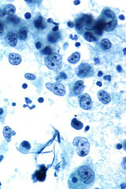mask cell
I'll return each instance as SVG.
<instances>
[{
	"label": "cell",
	"mask_w": 126,
	"mask_h": 189,
	"mask_svg": "<svg viewBox=\"0 0 126 189\" xmlns=\"http://www.w3.org/2000/svg\"><path fill=\"white\" fill-rule=\"evenodd\" d=\"M97 22L102 26L103 31L109 32L116 29L117 19L112 10L109 8H106L102 11L98 18Z\"/></svg>",
	"instance_id": "1"
},
{
	"label": "cell",
	"mask_w": 126,
	"mask_h": 189,
	"mask_svg": "<svg viewBox=\"0 0 126 189\" xmlns=\"http://www.w3.org/2000/svg\"><path fill=\"white\" fill-rule=\"evenodd\" d=\"M93 20L92 16L87 14H83L79 17L75 22V27L78 33L82 34L91 29L93 26Z\"/></svg>",
	"instance_id": "2"
},
{
	"label": "cell",
	"mask_w": 126,
	"mask_h": 189,
	"mask_svg": "<svg viewBox=\"0 0 126 189\" xmlns=\"http://www.w3.org/2000/svg\"><path fill=\"white\" fill-rule=\"evenodd\" d=\"M80 178L86 188L92 187L95 182V174L93 170L87 166H83L77 170Z\"/></svg>",
	"instance_id": "3"
},
{
	"label": "cell",
	"mask_w": 126,
	"mask_h": 189,
	"mask_svg": "<svg viewBox=\"0 0 126 189\" xmlns=\"http://www.w3.org/2000/svg\"><path fill=\"white\" fill-rule=\"evenodd\" d=\"M44 62L48 68L55 72H58L62 68V57L57 53L45 57Z\"/></svg>",
	"instance_id": "4"
},
{
	"label": "cell",
	"mask_w": 126,
	"mask_h": 189,
	"mask_svg": "<svg viewBox=\"0 0 126 189\" xmlns=\"http://www.w3.org/2000/svg\"><path fill=\"white\" fill-rule=\"evenodd\" d=\"M73 144L77 146V153L79 156L84 157L89 153L90 149V144L89 141L86 138L77 137L75 138Z\"/></svg>",
	"instance_id": "5"
},
{
	"label": "cell",
	"mask_w": 126,
	"mask_h": 189,
	"mask_svg": "<svg viewBox=\"0 0 126 189\" xmlns=\"http://www.w3.org/2000/svg\"><path fill=\"white\" fill-rule=\"evenodd\" d=\"M75 73L80 78H88L94 76L95 71L93 67L88 63H81L76 69Z\"/></svg>",
	"instance_id": "6"
},
{
	"label": "cell",
	"mask_w": 126,
	"mask_h": 189,
	"mask_svg": "<svg viewBox=\"0 0 126 189\" xmlns=\"http://www.w3.org/2000/svg\"><path fill=\"white\" fill-rule=\"evenodd\" d=\"M68 185L69 188L72 189L87 188L80 178L77 170L73 171L70 175L68 180Z\"/></svg>",
	"instance_id": "7"
},
{
	"label": "cell",
	"mask_w": 126,
	"mask_h": 189,
	"mask_svg": "<svg viewBox=\"0 0 126 189\" xmlns=\"http://www.w3.org/2000/svg\"><path fill=\"white\" fill-rule=\"evenodd\" d=\"M47 169L44 165H39L32 175V180L34 182L37 181L43 182L45 180Z\"/></svg>",
	"instance_id": "8"
},
{
	"label": "cell",
	"mask_w": 126,
	"mask_h": 189,
	"mask_svg": "<svg viewBox=\"0 0 126 189\" xmlns=\"http://www.w3.org/2000/svg\"><path fill=\"white\" fill-rule=\"evenodd\" d=\"M46 87L49 91H52L56 95L62 96L66 93L65 87L61 83L58 82L54 83H47L46 84Z\"/></svg>",
	"instance_id": "9"
},
{
	"label": "cell",
	"mask_w": 126,
	"mask_h": 189,
	"mask_svg": "<svg viewBox=\"0 0 126 189\" xmlns=\"http://www.w3.org/2000/svg\"><path fill=\"white\" fill-rule=\"evenodd\" d=\"M92 100L90 95L87 93L83 94L80 98V106L84 110L90 109L92 106Z\"/></svg>",
	"instance_id": "10"
},
{
	"label": "cell",
	"mask_w": 126,
	"mask_h": 189,
	"mask_svg": "<svg viewBox=\"0 0 126 189\" xmlns=\"http://www.w3.org/2000/svg\"><path fill=\"white\" fill-rule=\"evenodd\" d=\"M85 86L83 81H78L75 82L73 89V93L74 96H78L82 94L84 91Z\"/></svg>",
	"instance_id": "11"
},
{
	"label": "cell",
	"mask_w": 126,
	"mask_h": 189,
	"mask_svg": "<svg viewBox=\"0 0 126 189\" xmlns=\"http://www.w3.org/2000/svg\"><path fill=\"white\" fill-rule=\"evenodd\" d=\"M97 95L99 100L104 104H108L111 101L110 95L104 90H100L98 93Z\"/></svg>",
	"instance_id": "12"
},
{
	"label": "cell",
	"mask_w": 126,
	"mask_h": 189,
	"mask_svg": "<svg viewBox=\"0 0 126 189\" xmlns=\"http://www.w3.org/2000/svg\"><path fill=\"white\" fill-rule=\"evenodd\" d=\"M31 147V144L28 141H24L19 144L17 150L23 154H27L30 152Z\"/></svg>",
	"instance_id": "13"
},
{
	"label": "cell",
	"mask_w": 126,
	"mask_h": 189,
	"mask_svg": "<svg viewBox=\"0 0 126 189\" xmlns=\"http://www.w3.org/2000/svg\"><path fill=\"white\" fill-rule=\"evenodd\" d=\"M18 39V35L14 33H8L6 37V41L11 47H15L17 44Z\"/></svg>",
	"instance_id": "14"
},
{
	"label": "cell",
	"mask_w": 126,
	"mask_h": 189,
	"mask_svg": "<svg viewBox=\"0 0 126 189\" xmlns=\"http://www.w3.org/2000/svg\"><path fill=\"white\" fill-rule=\"evenodd\" d=\"M22 58L21 56L18 54L12 53L9 56V61L11 64L16 65L21 63Z\"/></svg>",
	"instance_id": "15"
},
{
	"label": "cell",
	"mask_w": 126,
	"mask_h": 189,
	"mask_svg": "<svg viewBox=\"0 0 126 189\" xmlns=\"http://www.w3.org/2000/svg\"><path fill=\"white\" fill-rule=\"evenodd\" d=\"M4 137L8 142H10L11 140V137L15 135V132L12 130V129L9 126H6L4 127L3 131Z\"/></svg>",
	"instance_id": "16"
},
{
	"label": "cell",
	"mask_w": 126,
	"mask_h": 189,
	"mask_svg": "<svg viewBox=\"0 0 126 189\" xmlns=\"http://www.w3.org/2000/svg\"><path fill=\"white\" fill-rule=\"evenodd\" d=\"M34 24L35 27L38 30H43L46 27L45 23L41 16H39L35 20Z\"/></svg>",
	"instance_id": "17"
},
{
	"label": "cell",
	"mask_w": 126,
	"mask_h": 189,
	"mask_svg": "<svg viewBox=\"0 0 126 189\" xmlns=\"http://www.w3.org/2000/svg\"><path fill=\"white\" fill-rule=\"evenodd\" d=\"M60 38V35L57 32H52L50 33L47 36V40L51 43H57Z\"/></svg>",
	"instance_id": "18"
},
{
	"label": "cell",
	"mask_w": 126,
	"mask_h": 189,
	"mask_svg": "<svg viewBox=\"0 0 126 189\" xmlns=\"http://www.w3.org/2000/svg\"><path fill=\"white\" fill-rule=\"evenodd\" d=\"M80 57H81L79 53L75 52L73 53L70 57H68L67 61L70 64H76L79 61Z\"/></svg>",
	"instance_id": "19"
},
{
	"label": "cell",
	"mask_w": 126,
	"mask_h": 189,
	"mask_svg": "<svg viewBox=\"0 0 126 189\" xmlns=\"http://www.w3.org/2000/svg\"><path fill=\"white\" fill-rule=\"evenodd\" d=\"M4 11L6 14L10 15H13L16 11V8L13 5H8L5 7Z\"/></svg>",
	"instance_id": "20"
},
{
	"label": "cell",
	"mask_w": 126,
	"mask_h": 189,
	"mask_svg": "<svg viewBox=\"0 0 126 189\" xmlns=\"http://www.w3.org/2000/svg\"><path fill=\"white\" fill-rule=\"evenodd\" d=\"M100 46L102 49L106 50L111 47L112 43L108 39H104L101 41Z\"/></svg>",
	"instance_id": "21"
},
{
	"label": "cell",
	"mask_w": 126,
	"mask_h": 189,
	"mask_svg": "<svg viewBox=\"0 0 126 189\" xmlns=\"http://www.w3.org/2000/svg\"><path fill=\"white\" fill-rule=\"evenodd\" d=\"M7 107L6 106L3 108H0V122L2 124L5 123V119L7 114Z\"/></svg>",
	"instance_id": "22"
},
{
	"label": "cell",
	"mask_w": 126,
	"mask_h": 189,
	"mask_svg": "<svg viewBox=\"0 0 126 189\" xmlns=\"http://www.w3.org/2000/svg\"><path fill=\"white\" fill-rule=\"evenodd\" d=\"M71 125L75 129L77 130L82 129L84 126L83 123L81 121H78L76 118H74L72 120Z\"/></svg>",
	"instance_id": "23"
},
{
	"label": "cell",
	"mask_w": 126,
	"mask_h": 189,
	"mask_svg": "<svg viewBox=\"0 0 126 189\" xmlns=\"http://www.w3.org/2000/svg\"><path fill=\"white\" fill-rule=\"evenodd\" d=\"M84 39L88 42H93L96 40V38L93 35V34L91 32H88V31L85 32L84 33Z\"/></svg>",
	"instance_id": "24"
},
{
	"label": "cell",
	"mask_w": 126,
	"mask_h": 189,
	"mask_svg": "<svg viewBox=\"0 0 126 189\" xmlns=\"http://www.w3.org/2000/svg\"><path fill=\"white\" fill-rule=\"evenodd\" d=\"M27 31L25 28L21 29L19 32V38L21 40H25L27 38Z\"/></svg>",
	"instance_id": "25"
},
{
	"label": "cell",
	"mask_w": 126,
	"mask_h": 189,
	"mask_svg": "<svg viewBox=\"0 0 126 189\" xmlns=\"http://www.w3.org/2000/svg\"><path fill=\"white\" fill-rule=\"evenodd\" d=\"M41 53L46 55H50L54 53L51 47L49 46L46 47L41 51Z\"/></svg>",
	"instance_id": "26"
},
{
	"label": "cell",
	"mask_w": 126,
	"mask_h": 189,
	"mask_svg": "<svg viewBox=\"0 0 126 189\" xmlns=\"http://www.w3.org/2000/svg\"><path fill=\"white\" fill-rule=\"evenodd\" d=\"M9 20L10 21L15 24L19 23L20 22V19L17 17L16 16V15L10 17L9 18Z\"/></svg>",
	"instance_id": "27"
},
{
	"label": "cell",
	"mask_w": 126,
	"mask_h": 189,
	"mask_svg": "<svg viewBox=\"0 0 126 189\" xmlns=\"http://www.w3.org/2000/svg\"><path fill=\"white\" fill-rule=\"evenodd\" d=\"M25 78L27 79L34 81L36 79V77L34 75L31 73H27L25 75Z\"/></svg>",
	"instance_id": "28"
},
{
	"label": "cell",
	"mask_w": 126,
	"mask_h": 189,
	"mask_svg": "<svg viewBox=\"0 0 126 189\" xmlns=\"http://www.w3.org/2000/svg\"><path fill=\"white\" fill-rule=\"evenodd\" d=\"M4 34H5V31L4 30L3 26L0 23V37L3 36Z\"/></svg>",
	"instance_id": "29"
},
{
	"label": "cell",
	"mask_w": 126,
	"mask_h": 189,
	"mask_svg": "<svg viewBox=\"0 0 126 189\" xmlns=\"http://www.w3.org/2000/svg\"><path fill=\"white\" fill-rule=\"evenodd\" d=\"M58 78H59V79H66L67 76L64 73L61 72L60 73V76L58 77Z\"/></svg>",
	"instance_id": "30"
},
{
	"label": "cell",
	"mask_w": 126,
	"mask_h": 189,
	"mask_svg": "<svg viewBox=\"0 0 126 189\" xmlns=\"http://www.w3.org/2000/svg\"><path fill=\"white\" fill-rule=\"evenodd\" d=\"M47 22L49 23H53L54 24V25H59V24L57 23L54 22L53 21V19L52 18H49L48 19H47Z\"/></svg>",
	"instance_id": "31"
},
{
	"label": "cell",
	"mask_w": 126,
	"mask_h": 189,
	"mask_svg": "<svg viewBox=\"0 0 126 189\" xmlns=\"http://www.w3.org/2000/svg\"><path fill=\"white\" fill-rule=\"evenodd\" d=\"M25 17L27 19H29L31 17V13L29 12H27L25 14Z\"/></svg>",
	"instance_id": "32"
},
{
	"label": "cell",
	"mask_w": 126,
	"mask_h": 189,
	"mask_svg": "<svg viewBox=\"0 0 126 189\" xmlns=\"http://www.w3.org/2000/svg\"><path fill=\"white\" fill-rule=\"evenodd\" d=\"M103 79L104 80H107L108 81H111V76L109 75L105 76L103 77Z\"/></svg>",
	"instance_id": "33"
},
{
	"label": "cell",
	"mask_w": 126,
	"mask_h": 189,
	"mask_svg": "<svg viewBox=\"0 0 126 189\" xmlns=\"http://www.w3.org/2000/svg\"><path fill=\"white\" fill-rule=\"evenodd\" d=\"M35 46H36V48L37 49H39L41 48V43H40L39 42H36V44H35Z\"/></svg>",
	"instance_id": "34"
},
{
	"label": "cell",
	"mask_w": 126,
	"mask_h": 189,
	"mask_svg": "<svg viewBox=\"0 0 126 189\" xmlns=\"http://www.w3.org/2000/svg\"><path fill=\"white\" fill-rule=\"evenodd\" d=\"M67 25H68L69 27L72 28L73 27L74 24L72 22L69 21L68 23H67Z\"/></svg>",
	"instance_id": "35"
},
{
	"label": "cell",
	"mask_w": 126,
	"mask_h": 189,
	"mask_svg": "<svg viewBox=\"0 0 126 189\" xmlns=\"http://www.w3.org/2000/svg\"><path fill=\"white\" fill-rule=\"evenodd\" d=\"M117 70L119 73H121L122 71V68L121 65H119L117 67Z\"/></svg>",
	"instance_id": "36"
},
{
	"label": "cell",
	"mask_w": 126,
	"mask_h": 189,
	"mask_svg": "<svg viewBox=\"0 0 126 189\" xmlns=\"http://www.w3.org/2000/svg\"><path fill=\"white\" fill-rule=\"evenodd\" d=\"M58 29H59V27H58V25H57L56 26L53 28L52 30L54 32H56V31H58Z\"/></svg>",
	"instance_id": "37"
},
{
	"label": "cell",
	"mask_w": 126,
	"mask_h": 189,
	"mask_svg": "<svg viewBox=\"0 0 126 189\" xmlns=\"http://www.w3.org/2000/svg\"><path fill=\"white\" fill-rule=\"evenodd\" d=\"M5 15H6V14L4 12V10H0V17H3Z\"/></svg>",
	"instance_id": "38"
},
{
	"label": "cell",
	"mask_w": 126,
	"mask_h": 189,
	"mask_svg": "<svg viewBox=\"0 0 126 189\" xmlns=\"http://www.w3.org/2000/svg\"><path fill=\"white\" fill-rule=\"evenodd\" d=\"M73 3L75 5H79L80 3H81V1H79V0H76V1H74Z\"/></svg>",
	"instance_id": "39"
},
{
	"label": "cell",
	"mask_w": 126,
	"mask_h": 189,
	"mask_svg": "<svg viewBox=\"0 0 126 189\" xmlns=\"http://www.w3.org/2000/svg\"><path fill=\"white\" fill-rule=\"evenodd\" d=\"M116 147L117 149H121L122 148V145L121 144H117V145Z\"/></svg>",
	"instance_id": "40"
},
{
	"label": "cell",
	"mask_w": 126,
	"mask_h": 189,
	"mask_svg": "<svg viewBox=\"0 0 126 189\" xmlns=\"http://www.w3.org/2000/svg\"><path fill=\"white\" fill-rule=\"evenodd\" d=\"M103 73H102L101 71H99L98 73V77H101L103 76Z\"/></svg>",
	"instance_id": "41"
},
{
	"label": "cell",
	"mask_w": 126,
	"mask_h": 189,
	"mask_svg": "<svg viewBox=\"0 0 126 189\" xmlns=\"http://www.w3.org/2000/svg\"><path fill=\"white\" fill-rule=\"evenodd\" d=\"M119 18L121 20H124L125 19V16L123 15H119Z\"/></svg>",
	"instance_id": "42"
},
{
	"label": "cell",
	"mask_w": 126,
	"mask_h": 189,
	"mask_svg": "<svg viewBox=\"0 0 126 189\" xmlns=\"http://www.w3.org/2000/svg\"><path fill=\"white\" fill-rule=\"evenodd\" d=\"M94 61L97 64H99V63H100L99 60V59H97V58H95V59Z\"/></svg>",
	"instance_id": "43"
},
{
	"label": "cell",
	"mask_w": 126,
	"mask_h": 189,
	"mask_svg": "<svg viewBox=\"0 0 126 189\" xmlns=\"http://www.w3.org/2000/svg\"><path fill=\"white\" fill-rule=\"evenodd\" d=\"M96 85L99 87H102V83L100 81L97 82V83H96Z\"/></svg>",
	"instance_id": "44"
},
{
	"label": "cell",
	"mask_w": 126,
	"mask_h": 189,
	"mask_svg": "<svg viewBox=\"0 0 126 189\" xmlns=\"http://www.w3.org/2000/svg\"><path fill=\"white\" fill-rule=\"evenodd\" d=\"M44 101V99L42 97H40L38 99V102L40 103H42Z\"/></svg>",
	"instance_id": "45"
},
{
	"label": "cell",
	"mask_w": 126,
	"mask_h": 189,
	"mask_svg": "<svg viewBox=\"0 0 126 189\" xmlns=\"http://www.w3.org/2000/svg\"><path fill=\"white\" fill-rule=\"evenodd\" d=\"M27 87H28V85H27V84H24L22 86L23 88L24 89H26V88H27Z\"/></svg>",
	"instance_id": "46"
},
{
	"label": "cell",
	"mask_w": 126,
	"mask_h": 189,
	"mask_svg": "<svg viewBox=\"0 0 126 189\" xmlns=\"http://www.w3.org/2000/svg\"><path fill=\"white\" fill-rule=\"evenodd\" d=\"M75 45V46L77 47H78L80 46L81 45V43L79 42L76 43Z\"/></svg>",
	"instance_id": "47"
},
{
	"label": "cell",
	"mask_w": 126,
	"mask_h": 189,
	"mask_svg": "<svg viewBox=\"0 0 126 189\" xmlns=\"http://www.w3.org/2000/svg\"><path fill=\"white\" fill-rule=\"evenodd\" d=\"M77 38H78L77 36V35H75L74 38H72V40H77Z\"/></svg>",
	"instance_id": "48"
},
{
	"label": "cell",
	"mask_w": 126,
	"mask_h": 189,
	"mask_svg": "<svg viewBox=\"0 0 126 189\" xmlns=\"http://www.w3.org/2000/svg\"><path fill=\"white\" fill-rule=\"evenodd\" d=\"M3 159V156H0V162H1L2 160Z\"/></svg>",
	"instance_id": "49"
},
{
	"label": "cell",
	"mask_w": 126,
	"mask_h": 189,
	"mask_svg": "<svg viewBox=\"0 0 126 189\" xmlns=\"http://www.w3.org/2000/svg\"><path fill=\"white\" fill-rule=\"evenodd\" d=\"M69 37L72 39V38H73V35H72V34H70V36Z\"/></svg>",
	"instance_id": "50"
}]
</instances>
